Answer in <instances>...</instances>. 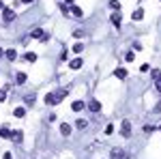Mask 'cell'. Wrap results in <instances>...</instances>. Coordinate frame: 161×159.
Instances as JSON below:
<instances>
[{
	"instance_id": "obj_27",
	"label": "cell",
	"mask_w": 161,
	"mask_h": 159,
	"mask_svg": "<svg viewBox=\"0 0 161 159\" xmlns=\"http://www.w3.org/2000/svg\"><path fill=\"white\" fill-rule=\"evenodd\" d=\"M2 101H7V92L0 90V103H2Z\"/></svg>"
},
{
	"instance_id": "obj_5",
	"label": "cell",
	"mask_w": 161,
	"mask_h": 159,
	"mask_svg": "<svg viewBox=\"0 0 161 159\" xmlns=\"http://www.w3.org/2000/svg\"><path fill=\"white\" fill-rule=\"evenodd\" d=\"M110 19H112V24H114V26H118V28H120V22H123V15H120L118 11H114V13H112V17H110Z\"/></svg>"
},
{
	"instance_id": "obj_16",
	"label": "cell",
	"mask_w": 161,
	"mask_h": 159,
	"mask_svg": "<svg viewBox=\"0 0 161 159\" xmlns=\"http://www.w3.org/2000/svg\"><path fill=\"white\" fill-rule=\"evenodd\" d=\"M24 82H26V73H22V71H19V73L15 75V84H17V86H22Z\"/></svg>"
},
{
	"instance_id": "obj_28",
	"label": "cell",
	"mask_w": 161,
	"mask_h": 159,
	"mask_svg": "<svg viewBox=\"0 0 161 159\" xmlns=\"http://www.w3.org/2000/svg\"><path fill=\"white\" fill-rule=\"evenodd\" d=\"M125 58H127V60H129V62H131V60L135 58V56H133V52H127V56H125Z\"/></svg>"
},
{
	"instance_id": "obj_19",
	"label": "cell",
	"mask_w": 161,
	"mask_h": 159,
	"mask_svg": "<svg viewBox=\"0 0 161 159\" xmlns=\"http://www.w3.org/2000/svg\"><path fill=\"white\" fill-rule=\"evenodd\" d=\"M4 56H7L9 60H15V58H17V52H15V50H7V52H4Z\"/></svg>"
},
{
	"instance_id": "obj_32",
	"label": "cell",
	"mask_w": 161,
	"mask_h": 159,
	"mask_svg": "<svg viewBox=\"0 0 161 159\" xmlns=\"http://www.w3.org/2000/svg\"><path fill=\"white\" fill-rule=\"evenodd\" d=\"M67 4H69V7H71V4H75V0H67Z\"/></svg>"
},
{
	"instance_id": "obj_4",
	"label": "cell",
	"mask_w": 161,
	"mask_h": 159,
	"mask_svg": "<svg viewBox=\"0 0 161 159\" xmlns=\"http://www.w3.org/2000/svg\"><path fill=\"white\" fill-rule=\"evenodd\" d=\"M88 110H90V112H101V103H99L97 99L88 101Z\"/></svg>"
},
{
	"instance_id": "obj_29",
	"label": "cell",
	"mask_w": 161,
	"mask_h": 159,
	"mask_svg": "<svg viewBox=\"0 0 161 159\" xmlns=\"http://www.w3.org/2000/svg\"><path fill=\"white\" fill-rule=\"evenodd\" d=\"M155 88H157V92H161V82H155Z\"/></svg>"
},
{
	"instance_id": "obj_6",
	"label": "cell",
	"mask_w": 161,
	"mask_h": 159,
	"mask_svg": "<svg viewBox=\"0 0 161 159\" xmlns=\"http://www.w3.org/2000/svg\"><path fill=\"white\" fill-rule=\"evenodd\" d=\"M35 39H41L43 41V37H45V32H43V28H32V32H30Z\"/></svg>"
},
{
	"instance_id": "obj_25",
	"label": "cell",
	"mask_w": 161,
	"mask_h": 159,
	"mask_svg": "<svg viewBox=\"0 0 161 159\" xmlns=\"http://www.w3.org/2000/svg\"><path fill=\"white\" fill-rule=\"evenodd\" d=\"M110 7H112V9H120V2H118V0H112V2H110Z\"/></svg>"
},
{
	"instance_id": "obj_8",
	"label": "cell",
	"mask_w": 161,
	"mask_h": 159,
	"mask_svg": "<svg viewBox=\"0 0 161 159\" xmlns=\"http://www.w3.org/2000/svg\"><path fill=\"white\" fill-rule=\"evenodd\" d=\"M69 11L75 15V17H82V15H84V11H82L80 7H77V4H71V9H69Z\"/></svg>"
},
{
	"instance_id": "obj_22",
	"label": "cell",
	"mask_w": 161,
	"mask_h": 159,
	"mask_svg": "<svg viewBox=\"0 0 161 159\" xmlns=\"http://www.w3.org/2000/svg\"><path fill=\"white\" fill-rule=\"evenodd\" d=\"M86 125H88L86 120H84V118H80V120L75 123V127H77V129H86Z\"/></svg>"
},
{
	"instance_id": "obj_2",
	"label": "cell",
	"mask_w": 161,
	"mask_h": 159,
	"mask_svg": "<svg viewBox=\"0 0 161 159\" xmlns=\"http://www.w3.org/2000/svg\"><path fill=\"white\" fill-rule=\"evenodd\" d=\"M110 157H112V159H125V157H127V153H125L123 149H112Z\"/></svg>"
},
{
	"instance_id": "obj_18",
	"label": "cell",
	"mask_w": 161,
	"mask_h": 159,
	"mask_svg": "<svg viewBox=\"0 0 161 159\" xmlns=\"http://www.w3.org/2000/svg\"><path fill=\"white\" fill-rule=\"evenodd\" d=\"M24 58L28 60V62H37V54H35V52H26Z\"/></svg>"
},
{
	"instance_id": "obj_23",
	"label": "cell",
	"mask_w": 161,
	"mask_h": 159,
	"mask_svg": "<svg viewBox=\"0 0 161 159\" xmlns=\"http://www.w3.org/2000/svg\"><path fill=\"white\" fill-rule=\"evenodd\" d=\"M153 80H155V82H161V71L153 69Z\"/></svg>"
},
{
	"instance_id": "obj_3",
	"label": "cell",
	"mask_w": 161,
	"mask_h": 159,
	"mask_svg": "<svg viewBox=\"0 0 161 159\" xmlns=\"http://www.w3.org/2000/svg\"><path fill=\"white\" fill-rule=\"evenodd\" d=\"M9 138H11V140H13V142H15V144H19V142H22V140H24V133H22V131L17 129V131H11V135H9Z\"/></svg>"
},
{
	"instance_id": "obj_30",
	"label": "cell",
	"mask_w": 161,
	"mask_h": 159,
	"mask_svg": "<svg viewBox=\"0 0 161 159\" xmlns=\"http://www.w3.org/2000/svg\"><path fill=\"white\" fill-rule=\"evenodd\" d=\"M2 159H13V155H11V153H4V157Z\"/></svg>"
},
{
	"instance_id": "obj_7",
	"label": "cell",
	"mask_w": 161,
	"mask_h": 159,
	"mask_svg": "<svg viewBox=\"0 0 161 159\" xmlns=\"http://www.w3.org/2000/svg\"><path fill=\"white\" fill-rule=\"evenodd\" d=\"M2 15H4V19H7V22H13V19H15V11H13V9H4Z\"/></svg>"
},
{
	"instance_id": "obj_9",
	"label": "cell",
	"mask_w": 161,
	"mask_h": 159,
	"mask_svg": "<svg viewBox=\"0 0 161 159\" xmlns=\"http://www.w3.org/2000/svg\"><path fill=\"white\" fill-rule=\"evenodd\" d=\"M45 103H47V106H56V103H58L56 95H54V92H49V95L45 97Z\"/></svg>"
},
{
	"instance_id": "obj_31",
	"label": "cell",
	"mask_w": 161,
	"mask_h": 159,
	"mask_svg": "<svg viewBox=\"0 0 161 159\" xmlns=\"http://www.w3.org/2000/svg\"><path fill=\"white\" fill-rule=\"evenodd\" d=\"M4 9H7V7H4V2L0 0V11H4Z\"/></svg>"
},
{
	"instance_id": "obj_34",
	"label": "cell",
	"mask_w": 161,
	"mask_h": 159,
	"mask_svg": "<svg viewBox=\"0 0 161 159\" xmlns=\"http://www.w3.org/2000/svg\"><path fill=\"white\" fill-rule=\"evenodd\" d=\"M2 56H4V52H2V50H0V58H2Z\"/></svg>"
},
{
	"instance_id": "obj_21",
	"label": "cell",
	"mask_w": 161,
	"mask_h": 159,
	"mask_svg": "<svg viewBox=\"0 0 161 159\" xmlns=\"http://www.w3.org/2000/svg\"><path fill=\"white\" fill-rule=\"evenodd\" d=\"M9 135H11V131L7 127H0V138H9Z\"/></svg>"
},
{
	"instance_id": "obj_13",
	"label": "cell",
	"mask_w": 161,
	"mask_h": 159,
	"mask_svg": "<svg viewBox=\"0 0 161 159\" xmlns=\"http://www.w3.org/2000/svg\"><path fill=\"white\" fill-rule=\"evenodd\" d=\"M131 17L135 19V22H140V19L144 17V9H135V11H133V15H131Z\"/></svg>"
},
{
	"instance_id": "obj_10",
	"label": "cell",
	"mask_w": 161,
	"mask_h": 159,
	"mask_svg": "<svg viewBox=\"0 0 161 159\" xmlns=\"http://www.w3.org/2000/svg\"><path fill=\"white\" fill-rule=\"evenodd\" d=\"M71 108H73V112H82V110L86 108V103L84 101H73V106H71Z\"/></svg>"
},
{
	"instance_id": "obj_26",
	"label": "cell",
	"mask_w": 161,
	"mask_h": 159,
	"mask_svg": "<svg viewBox=\"0 0 161 159\" xmlns=\"http://www.w3.org/2000/svg\"><path fill=\"white\" fill-rule=\"evenodd\" d=\"M105 133H108V135L114 133V127H112V125H108V127H105Z\"/></svg>"
},
{
	"instance_id": "obj_11",
	"label": "cell",
	"mask_w": 161,
	"mask_h": 159,
	"mask_svg": "<svg viewBox=\"0 0 161 159\" xmlns=\"http://www.w3.org/2000/svg\"><path fill=\"white\" fill-rule=\"evenodd\" d=\"M82 62H84L82 58H73V60L69 62V67H71V69H80V67H82Z\"/></svg>"
},
{
	"instance_id": "obj_35",
	"label": "cell",
	"mask_w": 161,
	"mask_h": 159,
	"mask_svg": "<svg viewBox=\"0 0 161 159\" xmlns=\"http://www.w3.org/2000/svg\"><path fill=\"white\" fill-rule=\"evenodd\" d=\"M159 131H161V125H159Z\"/></svg>"
},
{
	"instance_id": "obj_20",
	"label": "cell",
	"mask_w": 161,
	"mask_h": 159,
	"mask_svg": "<svg viewBox=\"0 0 161 159\" xmlns=\"http://www.w3.org/2000/svg\"><path fill=\"white\" fill-rule=\"evenodd\" d=\"M73 52H75V54H82V52H84V43H75V45H73Z\"/></svg>"
},
{
	"instance_id": "obj_24",
	"label": "cell",
	"mask_w": 161,
	"mask_h": 159,
	"mask_svg": "<svg viewBox=\"0 0 161 159\" xmlns=\"http://www.w3.org/2000/svg\"><path fill=\"white\" fill-rule=\"evenodd\" d=\"M24 101H26V106H35V97H24Z\"/></svg>"
},
{
	"instance_id": "obj_12",
	"label": "cell",
	"mask_w": 161,
	"mask_h": 159,
	"mask_svg": "<svg viewBox=\"0 0 161 159\" xmlns=\"http://www.w3.org/2000/svg\"><path fill=\"white\" fill-rule=\"evenodd\" d=\"M13 116H15V118H24V116H26V110H24V108H15V110H13Z\"/></svg>"
},
{
	"instance_id": "obj_15",
	"label": "cell",
	"mask_w": 161,
	"mask_h": 159,
	"mask_svg": "<svg viewBox=\"0 0 161 159\" xmlns=\"http://www.w3.org/2000/svg\"><path fill=\"white\" fill-rule=\"evenodd\" d=\"M60 133H62V135H69V133H71V125H69V123H62V125H60Z\"/></svg>"
},
{
	"instance_id": "obj_17",
	"label": "cell",
	"mask_w": 161,
	"mask_h": 159,
	"mask_svg": "<svg viewBox=\"0 0 161 159\" xmlns=\"http://www.w3.org/2000/svg\"><path fill=\"white\" fill-rule=\"evenodd\" d=\"M54 95H56V99H58V103H60V101H62V99H65V97H67V95H69V90H67V88H62V90H58V92H54Z\"/></svg>"
},
{
	"instance_id": "obj_1",
	"label": "cell",
	"mask_w": 161,
	"mask_h": 159,
	"mask_svg": "<svg viewBox=\"0 0 161 159\" xmlns=\"http://www.w3.org/2000/svg\"><path fill=\"white\" fill-rule=\"evenodd\" d=\"M120 133H123L125 138L131 135V123H129V120H123V125H120Z\"/></svg>"
},
{
	"instance_id": "obj_33",
	"label": "cell",
	"mask_w": 161,
	"mask_h": 159,
	"mask_svg": "<svg viewBox=\"0 0 161 159\" xmlns=\"http://www.w3.org/2000/svg\"><path fill=\"white\" fill-rule=\"evenodd\" d=\"M24 2H26V4H30V2H35V0H24Z\"/></svg>"
},
{
	"instance_id": "obj_14",
	"label": "cell",
	"mask_w": 161,
	"mask_h": 159,
	"mask_svg": "<svg viewBox=\"0 0 161 159\" xmlns=\"http://www.w3.org/2000/svg\"><path fill=\"white\" fill-rule=\"evenodd\" d=\"M114 75H116V78H120V80H125V78H127V69H123V67H118V69L114 71Z\"/></svg>"
}]
</instances>
